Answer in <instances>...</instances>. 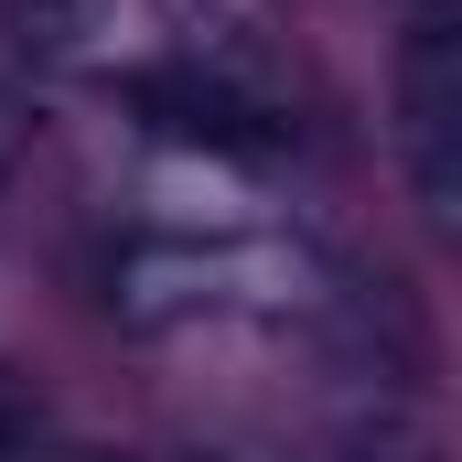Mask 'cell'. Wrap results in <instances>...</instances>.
Returning a JSON list of instances; mask_svg holds the SVG:
<instances>
[{
  "instance_id": "cell-5",
  "label": "cell",
  "mask_w": 462,
  "mask_h": 462,
  "mask_svg": "<svg viewBox=\"0 0 462 462\" xmlns=\"http://www.w3.org/2000/svg\"><path fill=\"white\" fill-rule=\"evenodd\" d=\"M409 183H420V205H430L441 226H462V129H441V140H409Z\"/></svg>"
},
{
  "instance_id": "cell-4",
  "label": "cell",
  "mask_w": 462,
  "mask_h": 462,
  "mask_svg": "<svg viewBox=\"0 0 462 462\" xmlns=\"http://www.w3.org/2000/svg\"><path fill=\"white\" fill-rule=\"evenodd\" d=\"M323 462H452L420 420H355L345 441H323Z\"/></svg>"
},
{
  "instance_id": "cell-3",
  "label": "cell",
  "mask_w": 462,
  "mask_h": 462,
  "mask_svg": "<svg viewBox=\"0 0 462 462\" xmlns=\"http://www.w3.org/2000/svg\"><path fill=\"white\" fill-rule=\"evenodd\" d=\"M0 32L32 54V65H65L108 32V0H0Z\"/></svg>"
},
{
  "instance_id": "cell-1",
  "label": "cell",
  "mask_w": 462,
  "mask_h": 462,
  "mask_svg": "<svg viewBox=\"0 0 462 462\" xmlns=\"http://www.w3.org/2000/svg\"><path fill=\"white\" fill-rule=\"evenodd\" d=\"M129 108L151 118L162 140H194V151H280L291 129H280V108L269 97H247L236 76H216V65H162V76H129Z\"/></svg>"
},
{
  "instance_id": "cell-2",
  "label": "cell",
  "mask_w": 462,
  "mask_h": 462,
  "mask_svg": "<svg viewBox=\"0 0 462 462\" xmlns=\"http://www.w3.org/2000/svg\"><path fill=\"white\" fill-rule=\"evenodd\" d=\"M398 118H409V140L462 129V0L409 22V43H398Z\"/></svg>"
},
{
  "instance_id": "cell-7",
  "label": "cell",
  "mask_w": 462,
  "mask_h": 462,
  "mask_svg": "<svg viewBox=\"0 0 462 462\" xmlns=\"http://www.w3.org/2000/svg\"><path fill=\"white\" fill-rule=\"evenodd\" d=\"M409 11H452V0H409Z\"/></svg>"
},
{
  "instance_id": "cell-6",
  "label": "cell",
  "mask_w": 462,
  "mask_h": 462,
  "mask_svg": "<svg viewBox=\"0 0 462 462\" xmlns=\"http://www.w3.org/2000/svg\"><path fill=\"white\" fill-rule=\"evenodd\" d=\"M22 151H32V108H22V97L0 87V183L22 172Z\"/></svg>"
}]
</instances>
